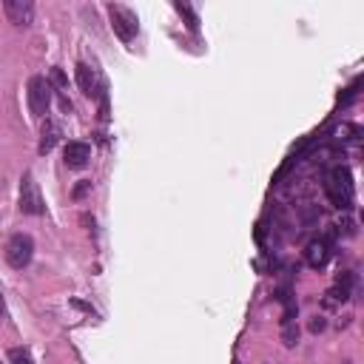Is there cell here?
<instances>
[{
	"mask_svg": "<svg viewBox=\"0 0 364 364\" xmlns=\"http://www.w3.org/2000/svg\"><path fill=\"white\" fill-rule=\"evenodd\" d=\"M327 196L336 208H350L353 202V179H350V171L347 168H333L327 173Z\"/></svg>",
	"mask_w": 364,
	"mask_h": 364,
	"instance_id": "obj_1",
	"label": "cell"
},
{
	"mask_svg": "<svg viewBox=\"0 0 364 364\" xmlns=\"http://www.w3.org/2000/svg\"><path fill=\"white\" fill-rule=\"evenodd\" d=\"M34 256V239L28 233H14L9 242H6V262L14 267V270H23Z\"/></svg>",
	"mask_w": 364,
	"mask_h": 364,
	"instance_id": "obj_2",
	"label": "cell"
},
{
	"mask_svg": "<svg viewBox=\"0 0 364 364\" xmlns=\"http://www.w3.org/2000/svg\"><path fill=\"white\" fill-rule=\"evenodd\" d=\"M108 14H111V28L117 31V37L122 43H131L134 34H136V14L128 6H119V3H111Z\"/></svg>",
	"mask_w": 364,
	"mask_h": 364,
	"instance_id": "obj_3",
	"label": "cell"
},
{
	"mask_svg": "<svg viewBox=\"0 0 364 364\" xmlns=\"http://www.w3.org/2000/svg\"><path fill=\"white\" fill-rule=\"evenodd\" d=\"M48 105H51V85L46 77H31L28 80V108L37 119H43L48 114Z\"/></svg>",
	"mask_w": 364,
	"mask_h": 364,
	"instance_id": "obj_4",
	"label": "cell"
},
{
	"mask_svg": "<svg viewBox=\"0 0 364 364\" xmlns=\"http://www.w3.org/2000/svg\"><path fill=\"white\" fill-rule=\"evenodd\" d=\"M20 210L31 213V216L43 213V199H40V191H37V182L31 173H26L20 182Z\"/></svg>",
	"mask_w": 364,
	"mask_h": 364,
	"instance_id": "obj_5",
	"label": "cell"
},
{
	"mask_svg": "<svg viewBox=\"0 0 364 364\" xmlns=\"http://www.w3.org/2000/svg\"><path fill=\"white\" fill-rule=\"evenodd\" d=\"M3 11H6L9 23H14V26H31V20H34V3L31 0H6Z\"/></svg>",
	"mask_w": 364,
	"mask_h": 364,
	"instance_id": "obj_6",
	"label": "cell"
},
{
	"mask_svg": "<svg viewBox=\"0 0 364 364\" xmlns=\"http://www.w3.org/2000/svg\"><path fill=\"white\" fill-rule=\"evenodd\" d=\"M63 159H65V168L80 171V168H85V165H88V159H91V148H88L85 142L74 139V142H68V145H65Z\"/></svg>",
	"mask_w": 364,
	"mask_h": 364,
	"instance_id": "obj_7",
	"label": "cell"
},
{
	"mask_svg": "<svg viewBox=\"0 0 364 364\" xmlns=\"http://www.w3.org/2000/svg\"><path fill=\"white\" fill-rule=\"evenodd\" d=\"M304 256H307V264H310V267H324L327 259H330V245H327L324 239H313V242L307 245Z\"/></svg>",
	"mask_w": 364,
	"mask_h": 364,
	"instance_id": "obj_8",
	"label": "cell"
},
{
	"mask_svg": "<svg viewBox=\"0 0 364 364\" xmlns=\"http://www.w3.org/2000/svg\"><path fill=\"white\" fill-rule=\"evenodd\" d=\"M77 82H80V91L85 97H97L100 85H97V74H94V68L88 63H80L77 65Z\"/></svg>",
	"mask_w": 364,
	"mask_h": 364,
	"instance_id": "obj_9",
	"label": "cell"
},
{
	"mask_svg": "<svg viewBox=\"0 0 364 364\" xmlns=\"http://www.w3.org/2000/svg\"><path fill=\"white\" fill-rule=\"evenodd\" d=\"M57 139H60V125H57L54 119H46V122H43V134H40L37 151H40V154H48V151L57 145Z\"/></svg>",
	"mask_w": 364,
	"mask_h": 364,
	"instance_id": "obj_10",
	"label": "cell"
},
{
	"mask_svg": "<svg viewBox=\"0 0 364 364\" xmlns=\"http://www.w3.org/2000/svg\"><path fill=\"white\" fill-rule=\"evenodd\" d=\"M282 341H284V347H296L299 344V324H296V318H284L282 321Z\"/></svg>",
	"mask_w": 364,
	"mask_h": 364,
	"instance_id": "obj_11",
	"label": "cell"
},
{
	"mask_svg": "<svg viewBox=\"0 0 364 364\" xmlns=\"http://www.w3.org/2000/svg\"><path fill=\"white\" fill-rule=\"evenodd\" d=\"M9 364H34V358L26 347H11L9 350Z\"/></svg>",
	"mask_w": 364,
	"mask_h": 364,
	"instance_id": "obj_12",
	"label": "cell"
},
{
	"mask_svg": "<svg viewBox=\"0 0 364 364\" xmlns=\"http://www.w3.org/2000/svg\"><path fill=\"white\" fill-rule=\"evenodd\" d=\"M51 80H54V85H57V88H65V77H63V71H60V68H51Z\"/></svg>",
	"mask_w": 364,
	"mask_h": 364,
	"instance_id": "obj_13",
	"label": "cell"
},
{
	"mask_svg": "<svg viewBox=\"0 0 364 364\" xmlns=\"http://www.w3.org/2000/svg\"><path fill=\"white\" fill-rule=\"evenodd\" d=\"M324 327H327V321H324V318H321V316H316V318H313V321H310V333H321V330H324Z\"/></svg>",
	"mask_w": 364,
	"mask_h": 364,
	"instance_id": "obj_14",
	"label": "cell"
},
{
	"mask_svg": "<svg viewBox=\"0 0 364 364\" xmlns=\"http://www.w3.org/2000/svg\"><path fill=\"white\" fill-rule=\"evenodd\" d=\"M3 318H6V299L0 296V321H3Z\"/></svg>",
	"mask_w": 364,
	"mask_h": 364,
	"instance_id": "obj_15",
	"label": "cell"
},
{
	"mask_svg": "<svg viewBox=\"0 0 364 364\" xmlns=\"http://www.w3.org/2000/svg\"><path fill=\"white\" fill-rule=\"evenodd\" d=\"M347 364H350V361H347Z\"/></svg>",
	"mask_w": 364,
	"mask_h": 364,
	"instance_id": "obj_16",
	"label": "cell"
}]
</instances>
